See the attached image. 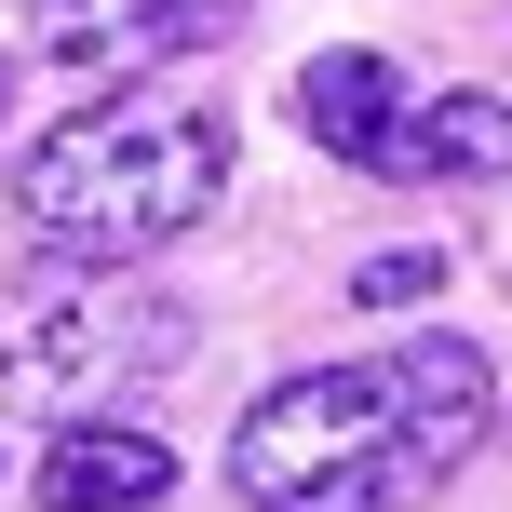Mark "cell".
Listing matches in <instances>:
<instances>
[{
    "label": "cell",
    "instance_id": "cell-6",
    "mask_svg": "<svg viewBox=\"0 0 512 512\" xmlns=\"http://www.w3.org/2000/svg\"><path fill=\"white\" fill-rule=\"evenodd\" d=\"M162 486H176V459L122 418H81V432L41 445V512H149Z\"/></svg>",
    "mask_w": 512,
    "mask_h": 512
},
{
    "label": "cell",
    "instance_id": "cell-5",
    "mask_svg": "<svg viewBox=\"0 0 512 512\" xmlns=\"http://www.w3.org/2000/svg\"><path fill=\"white\" fill-rule=\"evenodd\" d=\"M283 108H297L310 149L364 162V176H391V149H405V81H391V54H310Z\"/></svg>",
    "mask_w": 512,
    "mask_h": 512
},
{
    "label": "cell",
    "instance_id": "cell-2",
    "mask_svg": "<svg viewBox=\"0 0 512 512\" xmlns=\"http://www.w3.org/2000/svg\"><path fill=\"white\" fill-rule=\"evenodd\" d=\"M216 189H230V108L216 95H162V81H122V95L68 108L41 149L14 162V203L41 256H81V270H135L176 230H203Z\"/></svg>",
    "mask_w": 512,
    "mask_h": 512
},
{
    "label": "cell",
    "instance_id": "cell-7",
    "mask_svg": "<svg viewBox=\"0 0 512 512\" xmlns=\"http://www.w3.org/2000/svg\"><path fill=\"white\" fill-rule=\"evenodd\" d=\"M391 176H512V108H499V95H432V108H405Z\"/></svg>",
    "mask_w": 512,
    "mask_h": 512
},
{
    "label": "cell",
    "instance_id": "cell-1",
    "mask_svg": "<svg viewBox=\"0 0 512 512\" xmlns=\"http://www.w3.org/2000/svg\"><path fill=\"white\" fill-rule=\"evenodd\" d=\"M499 378L472 337H405V351H364V364H310L283 378L270 405L230 432V486L256 512H405L418 486L486 445Z\"/></svg>",
    "mask_w": 512,
    "mask_h": 512
},
{
    "label": "cell",
    "instance_id": "cell-3",
    "mask_svg": "<svg viewBox=\"0 0 512 512\" xmlns=\"http://www.w3.org/2000/svg\"><path fill=\"white\" fill-rule=\"evenodd\" d=\"M189 351V310L162 283H122V270H81V256H41L27 283H0V405L14 418H108L122 391H149L162 364Z\"/></svg>",
    "mask_w": 512,
    "mask_h": 512
},
{
    "label": "cell",
    "instance_id": "cell-4",
    "mask_svg": "<svg viewBox=\"0 0 512 512\" xmlns=\"http://www.w3.org/2000/svg\"><path fill=\"white\" fill-rule=\"evenodd\" d=\"M256 0H41V54L54 68H95L108 95L122 81H162L189 54H216Z\"/></svg>",
    "mask_w": 512,
    "mask_h": 512
},
{
    "label": "cell",
    "instance_id": "cell-8",
    "mask_svg": "<svg viewBox=\"0 0 512 512\" xmlns=\"http://www.w3.org/2000/svg\"><path fill=\"white\" fill-rule=\"evenodd\" d=\"M432 283H445V256H432V243H391V256H364L351 297H364V310H405V297H432Z\"/></svg>",
    "mask_w": 512,
    "mask_h": 512
}]
</instances>
